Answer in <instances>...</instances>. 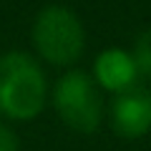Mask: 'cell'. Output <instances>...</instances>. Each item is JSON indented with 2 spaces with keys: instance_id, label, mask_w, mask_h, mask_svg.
I'll return each mask as SVG.
<instances>
[{
  "instance_id": "3",
  "label": "cell",
  "mask_w": 151,
  "mask_h": 151,
  "mask_svg": "<svg viewBox=\"0 0 151 151\" xmlns=\"http://www.w3.org/2000/svg\"><path fill=\"white\" fill-rule=\"evenodd\" d=\"M53 108L60 121L78 134H93L103 121V98L101 88L91 73L68 70L53 86Z\"/></svg>"
},
{
  "instance_id": "7",
  "label": "cell",
  "mask_w": 151,
  "mask_h": 151,
  "mask_svg": "<svg viewBox=\"0 0 151 151\" xmlns=\"http://www.w3.org/2000/svg\"><path fill=\"white\" fill-rule=\"evenodd\" d=\"M0 151H20V139L5 121H0Z\"/></svg>"
},
{
  "instance_id": "6",
  "label": "cell",
  "mask_w": 151,
  "mask_h": 151,
  "mask_svg": "<svg viewBox=\"0 0 151 151\" xmlns=\"http://www.w3.org/2000/svg\"><path fill=\"white\" fill-rule=\"evenodd\" d=\"M136 60V68H139L141 78H149L151 81V30H144L136 40V48L131 50Z\"/></svg>"
},
{
  "instance_id": "2",
  "label": "cell",
  "mask_w": 151,
  "mask_h": 151,
  "mask_svg": "<svg viewBox=\"0 0 151 151\" xmlns=\"http://www.w3.org/2000/svg\"><path fill=\"white\" fill-rule=\"evenodd\" d=\"M33 45L40 60L58 68L78 63L86 48V28L65 5H45L33 23Z\"/></svg>"
},
{
  "instance_id": "4",
  "label": "cell",
  "mask_w": 151,
  "mask_h": 151,
  "mask_svg": "<svg viewBox=\"0 0 151 151\" xmlns=\"http://www.w3.org/2000/svg\"><path fill=\"white\" fill-rule=\"evenodd\" d=\"M111 126L124 139H141L151 131V91L146 86H134L116 93L111 101Z\"/></svg>"
},
{
  "instance_id": "1",
  "label": "cell",
  "mask_w": 151,
  "mask_h": 151,
  "mask_svg": "<svg viewBox=\"0 0 151 151\" xmlns=\"http://www.w3.org/2000/svg\"><path fill=\"white\" fill-rule=\"evenodd\" d=\"M50 88L40 60L23 50L0 55V116L8 121H30L40 116Z\"/></svg>"
},
{
  "instance_id": "5",
  "label": "cell",
  "mask_w": 151,
  "mask_h": 151,
  "mask_svg": "<svg viewBox=\"0 0 151 151\" xmlns=\"http://www.w3.org/2000/svg\"><path fill=\"white\" fill-rule=\"evenodd\" d=\"M91 76H93V81L98 83L101 91L113 93V96L139 86V81H141L131 50H124V48L101 50L96 55V60H93V73Z\"/></svg>"
}]
</instances>
